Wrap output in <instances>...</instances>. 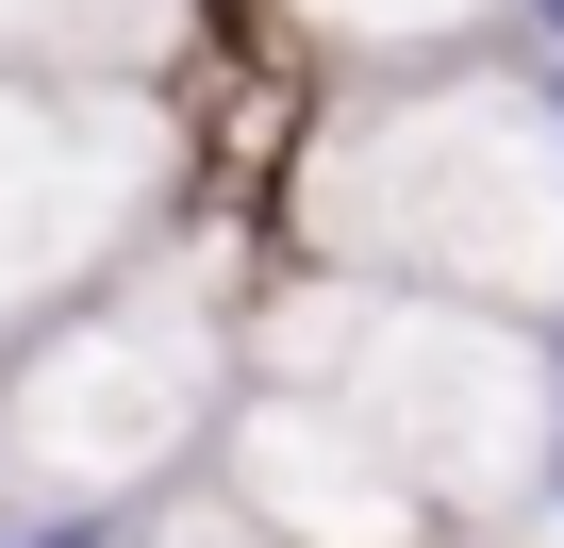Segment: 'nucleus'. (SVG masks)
<instances>
[{
	"mask_svg": "<svg viewBox=\"0 0 564 548\" xmlns=\"http://www.w3.org/2000/svg\"><path fill=\"white\" fill-rule=\"evenodd\" d=\"M265 249L564 333V67L465 51L415 84H316V117L265 166Z\"/></svg>",
	"mask_w": 564,
	"mask_h": 548,
	"instance_id": "1",
	"label": "nucleus"
},
{
	"mask_svg": "<svg viewBox=\"0 0 564 548\" xmlns=\"http://www.w3.org/2000/svg\"><path fill=\"white\" fill-rule=\"evenodd\" d=\"M249 266H265V233H232L199 200L117 283H84L67 316L0 350V548H84V531H133L166 482H199L216 399L249 383L232 366Z\"/></svg>",
	"mask_w": 564,
	"mask_h": 548,
	"instance_id": "2",
	"label": "nucleus"
},
{
	"mask_svg": "<svg viewBox=\"0 0 564 548\" xmlns=\"http://www.w3.org/2000/svg\"><path fill=\"white\" fill-rule=\"evenodd\" d=\"M232 366L249 383H316L432 498V531H481V515H514V498L564 482V333H531V316L333 283V266L265 249L249 300H232Z\"/></svg>",
	"mask_w": 564,
	"mask_h": 548,
	"instance_id": "3",
	"label": "nucleus"
},
{
	"mask_svg": "<svg viewBox=\"0 0 564 548\" xmlns=\"http://www.w3.org/2000/svg\"><path fill=\"white\" fill-rule=\"evenodd\" d=\"M216 200L199 84H0V350Z\"/></svg>",
	"mask_w": 564,
	"mask_h": 548,
	"instance_id": "4",
	"label": "nucleus"
},
{
	"mask_svg": "<svg viewBox=\"0 0 564 548\" xmlns=\"http://www.w3.org/2000/svg\"><path fill=\"white\" fill-rule=\"evenodd\" d=\"M199 482L265 531V548H448L432 531V498L316 399V383H232L216 399V449H199Z\"/></svg>",
	"mask_w": 564,
	"mask_h": 548,
	"instance_id": "5",
	"label": "nucleus"
},
{
	"mask_svg": "<svg viewBox=\"0 0 564 548\" xmlns=\"http://www.w3.org/2000/svg\"><path fill=\"white\" fill-rule=\"evenodd\" d=\"M216 0H0V84H199Z\"/></svg>",
	"mask_w": 564,
	"mask_h": 548,
	"instance_id": "6",
	"label": "nucleus"
},
{
	"mask_svg": "<svg viewBox=\"0 0 564 548\" xmlns=\"http://www.w3.org/2000/svg\"><path fill=\"white\" fill-rule=\"evenodd\" d=\"M249 18L316 84H415V67H465V51H531L514 0H249Z\"/></svg>",
	"mask_w": 564,
	"mask_h": 548,
	"instance_id": "7",
	"label": "nucleus"
},
{
	"mask_svg": "<svg viewBox=\"0 0 564 548\" xmlns=\"http://www.w3.org/2000/svg\"><path fill=\"white\" fill-rule=\"evenodd\" d=\"M133 548H265V531H249V515H232L216 482H166V498L133 515Z\"/></svg>",
	"mask_w": 564,
	"mask_h": 548,
	"instance_id": "8",
	"label": "nucleus"
},
{
	"mask_svg": "<svg viewBox=\"0 0 564 548\" xmlns=\"http://www.w3.org/2000/svg\"><path fill=\"white\" fill-rule=\"evenodd\" d=\"M514 34H531V51H547V67H564V0H514Z\"/></svg>",
	"mask_w": 564,
	"mask_h": 548,
	"instance_id": "9",
	"label": "nucleus"
},
{
	"mask_svg": "<svg viewBox=\"0 0 564 548\" xmlns=\"http://www.w3.org/2000/svg\"><path fill=\"white\" fill-rule=\"evenodd\" d=\"M84 548H133V531H84Z\"/></svg>",
	"mask_w": 564,
	"mask_h": 548,
	"instance_id": "10",
	"label": "nucleus"
}]
</instances>
